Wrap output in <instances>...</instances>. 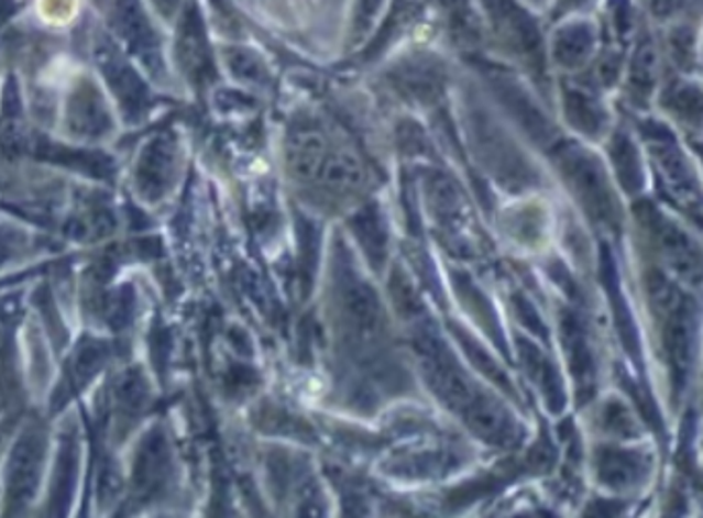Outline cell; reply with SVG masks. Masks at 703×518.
Segmentation results:
<instances>
[{
	"label": "cell",
	"mask_w": 703,
	"mask_h": 518,
	"mask_svg": "<svg viewBox=\"0 0 703 518\" xmlns=\"http://www.w3.org/2000/svg\"><path fill=\"white\" fill-rule=\"evenodd\" d=\"M161 2V7H165V9H173V4H175V0H158Z\"/></svg>",
	"instance_id": "cell-27"
},
{
	"label": "cell",
	"mask_w": 703,
	"mask_h": 518,
	"mask_svg": "<svg viewBox=\"0 0 703 518\" xmlns=\"http://www.w3.org/2000/svg\"><path fill=\"white\" fill-rule=\"evenodd\" d=\"M518 352L532 381L541 387V392L546 393L547 404L553 409L562 408L563 395L560 378L556 377L551 364L541 354V350L527 340H518Z\"/></svg>",
	"instance_id": "cell-15"
},
{
	"label": "cell",
	"mask_w": 703,
	"mask_h": 518,
	"mask_svg": "<svg viewBox=\"0 0 703 518\" xmlns=\"http://www.w3.org/2000/svg\"><path fill=\"white\" fill-rule=\"evenodd\" d=\"M350 229L356 236L362 252L366 253L369 262L375 269H381L387 260L389 235H387V224L378 206H364L362 210H359L350 220Z\"/></svg>",
	"instance_id": "cell-10"
},
{
	"label": "cell",
	"mask_w": 703,
	"mask_h": 518,
	"mask_svg": "<svg viewBox=\"0 0 703 518\" xmlns=\"http://www.w3.org/2000/svg\"><path fill=\"white\" fill-rule=\"evenodd\" d=\"M338 313L344 342L354 354L366 356L381 344L385 311L375 288L342 255L338 264Z\"/></svg>",
	"instance_id": "cell-1"
},
{
	"label": "cell",
	"mask_w": 703,
	"mask_h": 518,
	"mask_svg": "<svg viewBox=\"0 0 703 518\" xmlns=\"http://www.w3.org/2000/svg\"><path fill=\"white\" fill-rule=\"evenodd\" d=\"M172 473V449L163 430L153 428L142 439L132 470V489L139 500H149L167 484Z\"/></svg>",
	"instance_id": "cell-6"
},
{
	"label": "cell",
	"mask_w": 703,
	"mask_h": 518,
	"mask_svg": "<svg viewBox=\"0 0 703 518\" xmlns=\"http://www.w3.org/2000/svg\"><path fill=\"white\" fill-rule=\"evenodd\" d=\"M317 250H319L317 229L309 220H303L300 222V257H303L300 269L309 272V280H311L312 269H315V262H317Z\"/></svg>",
	"instance_id": "cell-24"
},
{
	"label": "cell",
	"mask_w": 703,
	"mask_h": 518,
	"mask_svg": "<svg viewBox=\"0 0 703 518\" xmlns=\"http://www.w3.org/2000/svg\"><path fill=\"white\" fill-rule=\"evenodd\" d=\"M132 307H134L132 290H130V288L116 290L110 299L106 300V305H103L106 319L110 321L111 328L120 330V328L128 326V321L132 319Z\"/></svg>",
	"instance_id": "cell-23"
},
{
	"label": "cell",
	"mask_w": 703,
	"mask_h": 518,
	"mask_svg": "<svg viewBox=\"0 0 703 518\" xmlns=\"http://www.w3.org/2000/svg\"><path fill=\"white\" fill-rule=\"evenodd\" d=\"M565 111L572 122V126L579 128L580 132L594 134L603 126V111L591 95L570 91L565 95Z\"/></svg>",
	"instance_id": "cell-19"
},
{
	"label": "cell",
	"mask_w": 703,
	"mask_h": 518,
	"mask_svg": "<svg viewBox=\"0 0 703 518\" xmlns=\"http://www.w3.org/2000/svg\"><path fill=\"white\" fill-rule=\"evenodd\" d=\"M389 290L397 311L406 317L407 321L416 323L418 319L426 317L422 300L418 295V288L414 280L407 276L402 267H395L391 272Z\"/></svg>",
	"instance_id": "cell-18"
},
{
	"label": "cell",
	"mask_w": 703,
	"mask_h": 518,
	"mask_svg": "<svg viewBox=\"0 0 703 518\" xmlns=\"http://www.w3.org/2000/svg\"><path fill=\"white\" fill-rule=\"evenodd\" d=\"M177 175V144L169 134H161L149 142L142 151L134 184L142 200L158 202L163 200L175 184Z\"/></svg>",
	"instance_id": "cell-4"
},
{
	"label": "cell",
	"mask_w": 703,
	"mask_h": 518,
	"mask_svg": "<svg viewBox=\"0 0 703 518\" xmlns=\"http://www.w3.org/2000/svg\"><path fill=\"white\" fill-rule=\"evenodd\" d=\"M15 11V0H0V25L13 15Z\"/></svg>",
	"instance_id": "cell-26"
},
{
	"label": "cell",
	"mask_w": 703,
	"mask_h": 518,
	"mask_svg": "<svg viewBox=\"0 0 703 518\" xmlns=\"http://www.w3.org/2000/svg\"><path fill=\"white\" fill-rule=\"evenodd\" d=\"M596 42L598 32L594 23H589V19H580L576 23L565 25L562 32L556 35L553 56L562 66L579 68L593 56Z\"/></svg>",
	"instance_id": "cell-11"
},
{
	"label": "cell",
	"mask_w": 703,
	"mask_h": 518,
	"mask_svg": "<svg viewBox=\"0 0 703 518\" xmlns=\"http://www.w3.org/2000/svg\"><path fill=\"white\" fill-rule=\"evenodd\" d=\"M33 153L37 157L46 158L50 163H61L70 169L89 173L94 177H110L113 173V163L106 155L87 153V151H73L66 146H58L52 142H40L33 146Z\"/></svg>",
	"instance_id": "cell-14"
},
{
	"label": "cell",
	"mask_w": 703,
	"mask_h": 518,
	"mask_svg": "<svg viewBox=\"0 0 703 518\" xmlns=\"http://www.w3.org/2000/svg\"><path fill=\"white\" fill-rule=\"evenodd\" d=\"M424 196L432 217L444 227L447 233H454L459 227H463L468 205L453 177L447 173H428L424 179Z\"/></svg>",
	"instance_id": "cell-8"
},
{
	"label": "cell",
	"mask_w": 703,
	"mask_h": 518,
	"mask_svg": "<svg viewBox=\"0 0 703 518\" xmlns=\"http://www.w3.org/2000/svg\"><path fill=\"white\" fill-rule=\"evenodd\" d=\"M469 430L494 447H508L518 439V425L513 414L487 393H480L461 416Z\"/></svg>",
	"instance_id": "cell-7"
},
{
	"label": "cell",
	"mask_w": 703,
	"mask_h": 518,
	"mask_svg": "<svg viewBox=\"0 0 703 518\" xmlns=\"http://www.w3.org/2000/svg\"><path fill=\"white\" fill-rule=\"evenodd\" d=\"M319 184L336 194H348L362 186L364 181V167L352 153H331L326 155L319 172Z\"/></svg>",
	"instance_id": "cell-13"
},
{
	"label": "cell",
	"mask_w": 703,
	"mask_h": 518,
	"mask_svg": "<svg viewBox=\"0 0 703 518\" xmlns=\"http://www.w3.org/2000/svg\"><path fill=\"white\" fill-rule=\"evenodd\" d=\"M596 0H560V7L563 11H584L589 9Z\"/></svg>",
	"instance_id": "cell-25"
},
{
	"label": "cell",
	"mask_w": 703,
	"mask_h": 518,
	"mask_svg": "<svg viewBox=\"0 0 703 518\" xmlns=\"http://www.w3.org/2000/svg\"><path fill=\"white\" fill-rule=\"evenodd\" d=\"M636 465L638 463L629 461L625 455L607 453V455L603 456V461L598 463V470H601V477L611 486H624V484H629L634 480Z\"/></svg>",
	"instance_id": "cell-22"
},
{
	"label": "cell",
	"mask_w": 703,
	"mask_h": 518,
	"mask_svg": "<svg viewBox=\"0 0 703 518\" xmlns=\"http://www.w3.org/2000/svg\"><path fill=\"white\" fill-rule=\"evenodd\" d=\"M149 383L142 377L141 371H125L116 381V399L128 414H141L149 404Z\"/></svg>",
	"instance_id": "cell-21"
},
{
	"label": "cell",
	"mask_w": 703,
	"mask_h": 518,
	"mask_svg": "<svg viewBox=\"0 0 703 518\" xmlns=\"http://www.w3.org/2000/svg\"><path fill=\"white\" fill-rule=\"evenodd\" d=\"M288 165L298 179L317 177L326 158V141L317 130H298L288 141Z\"/></svg>",
	"instance_id": "cell-12"
},
{
	"label": "cell",
	"mask_w": 703,
	"mask_h": 518,
	"mask_svg": "<svg viewBox=\"0 0 703 518\" xmlns=\"http://www.w3.org/2000/svg\"><path fill=\"white\" fill-rule=\"evenodd\" d=\"M95 60L99 64L111 91L118 97L125 118L136 122L149 106V91L141 77L128 66L124 58L120 56V52L108 42L99 44L95 52Z\"/></svg>",
	"instance_id": "cell-5"
},
{
	"label": "cell",
	"mask_w": 703,
	"mask_h": 518,
	"mask_svg": "<svg viewBox=\"0 0 703 518\" xmlns=\"http://www.w3.org/2000/svg\"><path fill=\"white\" fill-rule=\"evenodd\" d=\"M558 165L570 188L579 196L580 205H584L594 219H613V200L605 173L593 155L576 144H565L558 151Z\"/></svg>",
	"instance_id": "cell-3"
},
{
	"label": "cell",
	"mask_w": 703,
	"mask_h": 518,
	"mask_svg": "<svg viewBox=\"0 0 703 518\" xmlns=\"http://www.w3.org/2000/svg\"><path fill=\"white\" fill-rule=\"evenodd\" d=\"M46 434L40 426H28L15 442L7 467V510L19 513L32 503L44 470Z\"/></svg>",
	"instance_id": "cell-2"
},
{
	"label": "cell",
	"mask_w": 703,
	"mask_h": 518,
	"mask_svg": "<svg viewBox=\"0 0 703 518\" xmlns=\"http://www.w3.org/2000/svg\"><path fill=\"white\" fill-rule=\"evenodd\" d=\"M78 470V444L75 437L63 440V449L58 456V467L54 475V486H52V515L58 517L63 515L66 503L73 496L75 482H77Z\"/></svg>",
	"instance_id": "cell-16"
},
{
	"label": "cell",
	"mask_w": 703,
	"mask_h": 518,
	"mask_svg": "<svg viewBox=\"0 0 703 518\" xmlns=\"http://www.w3.org/2000/svg\"><path fill=\"white\" fill-rule=\"evenodd\" d=\"M66 122L73 134L83 139H101L111 130L110 111L94 85H80L68 101Z\"/></svg>",
	"instance_id": "cell-9"
},
{
	"label": "cell",
	"mask_w": 703,
	"mask_h": 518,
	"mask_svg": "<svg viewBox=\"0 0 703 518\" xmlns=\"http://www.w3.org/2000/svg\"><path fill=\"white\" fill-rule=\"evenodd\" d=\"M451 330H453L457 342L465 350L469 361L473 362V366H477V371H482L485 377L492 378L494 383L502 385L506 392H510V381L502 373V368L496 364V361L485 352L482 344H480L475 338H471L463 328H459L457 323L451 326Z\"/></svg>",
	"instance_id": "cell-20"
},
{
	"label": "cell",
	"mask_w": 703,
	"mask_h": 518,
	"mask_svg": "<svg viewBox=\"0 0 703 518\" xmlns=\"http://www.w3.org/2000/svg\"><path fill=\"white\" fill-rule=\"evenodd\" d=\"M110 356V348L99 340H85L78 345L73 362H70V383L75 387L87 385L99 373Z\"/></svg>",
	"instance_id": "cell-17"
}]
</instances>
